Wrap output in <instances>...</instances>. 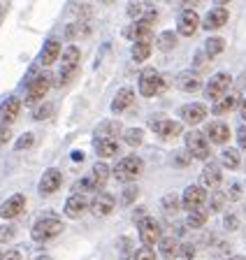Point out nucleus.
I'll list each match as a JSON object with an SVG mask.
<instances>
[{"instance_id": "1", "label": "nucleus", "mask_w": 246, "mask_h": 260, "mask_svg": "<svg viewBox=\"0 0 246 260\" xmlns=\"http://www.w3.org/2000/svg\"><path fill=\"white\" fill-rule=\"evenodd\" d=\"M82 63V51L77 47H65L63 54H60V77H58V84L65 86L70 84V79L77 75V68Z\"/></svg>"}, {"instance_id": "2", "label": "nucleus", "mask_w": 246, "mask_h": 260, "mask_svg": "<svg viewBox=\"0 0 246 260\" xmlns=\"http://www.w3.org/2000/svg\"><path fill=\"white\" fill-rule=\"evenodd\" d=\"M63 233V221L56 216H44L40 218L38 223L33 225V230H30V237L35 239V242H49V239L58 237V235Z\"/></svg>"}, {"instance_id": "3", "label": "nucleus", "mask_w": 246, "mask_h": 260, "mask_svg": "<svg viewBox=\"0 0 246 260\" xmlns=\"http://www.w3.org/2000/svg\"><path fill=\"white\" fill-rule=\"evenodd\" d=\"M142 170H144L142 158H137V156H126V158H121V160L116 162L114 177H116V181L130 184L132 179H137L139 174H142Z\"/></svg>"}, {"instance_id": "4", "label": "nucleus", "mask_w": 246, "mask_h": 260, "mask_svg": "<svg viewBox=\"0 0 246 260\" xmlns=\"http://www.w3.org/2000/svg\"><path fill=\"white\" fill-rule=\"evenodd\" d=\"M165 86H167V79H165L160 72H156V70H144L142 75H139V93H142L144 98L158 95V93L165 91Z\"/></svg>"}, {"instance_id": "5", "label": "nucleus", "mask_w": 246, "mask_h": 260, "mask_svg": "<svg viewBox=\"0 0 246 260\" xmlns=\"http://www.w3.org/2000/svg\"><path fill=\"white\" fill-rule=\"evenodd\" d=\"M230 84H232V77L228 72H219V75H214L212 79L207 81V86H204V95L209 100H219L223 98L225 93L230 91Z\"/></svg>"}, {"instance_id": "6", "label": "nucleus", "mask_w": 246, "mask_h": 260, "mask_svg": "<svg viewBox=\"0 0 246 260\" xmlns=\"http://www.w3.org/2000/svg\"><path fill=\"white\" fill-rule=\"evenodd\" d=\"M137 230H139V239H142L144 246H153V244H158L160 239V225L156 218L151 216H144L139 218V223H137Z\"/></svg>"}, {"instance_id": "7", "label": "nucleus", "mask_w": 246, "mask_h": 260, "mask_svg": "<svg viewBox=\"0 0 246 260\" xmlns=\"http://www.w3.org/2000/svg\"><path fill=\"white\" fill-rule=\"evenodd\" d=\"M186 149L193 158H200V160H207L209 158V140L207 135L197 133V130H191L186 135Z\"/></svg>"}, {"instance_id": "8", "label": "nucleus", "mask_w": 246, "mask_h": 260, "mask_svg": "<svg viewBox=\"0 0 246 260\" xmlns=\"http://www.w3.org/2000/svg\"><path fill=\"white\" fill-rule=\"evenodd\" d=\"M19 112H21V98L10 95L7 100H3V105H0V128H10L17 121Z\"/></svg>"}, {"instance_id": "9", "label": "nucleus", "mask_w": 246, "mask_h": 260, "mask_svg": "<svg viewBox=\"0 0 246 260\" xmlns=\"http://www.w3.org/2000/svg\"><path fill=\"white\" fill-rule=\"evenodd\" d=\"M51 88V75H40L35 77L30 84H28V91H26V100L28 103H38V100H44V95L49 93Z\"/></svg>"}, {"instance_id": "10", "label": "nucleus", "mask_w": 246, "mask_h": 260, "mask_svg": "<svg viewBox=\"0 0 246 260\" xmlns=\"http://www.w3.org/2000/svg\"><path fill=\"white\" fill-rule=\"evenodd\" d=\"M23 209H26V195L17 193V195H12V198H7V200L0 205V218H5V221L17 218V216H21Z\"/></svg>"}, {"instance_id": "11", "label": "nucleus", "mask_w": 246, "mask_h": 260, "mask_svg": "<svg viewBox=\"0 0 246 260\" xmlns=\"http://www.w3.org/2000/svg\"><path fill=\"white\" fill-rule=\"evenodd\" d=\"M123 38L132 40V42H151L153 38V26L147 21H135L123 30Z\"/></svg>"}, {"instance_id": "12", "label": "nucleus", "mask_w": 246, "mask_h": 260, "mask_svg": "<svg viewBox=\"0 0 246 260\" xmlns=\"http://www.w3.org/2000/svg\"><path fill=\"white\" fill-rule=\"evenodd\" d=\"M204 200H207V193H204L202 186H188V188L184 190V195H181V205L188 211L200 209V207L204 205Z\"/></svg>"}, {"instance_id": "13", "label": "nucleus", "mask_w": 246, "mask_h": 260, "mask_svg": "<svg viewBox=\"0 0 246 260\" xmlns=\"http://www.w3.org/2000/svg\"><path fill=\"white\" fill-rule=\"evenodd\" d=\"M151 130L158 137H163V140H172V137H177L181 133V125L172 119H163V116H158V119H151Z\"/></svg>"}, {"instance_id": "14", "label": "nucleus", "mask_w": 246, "mask_h": 260, "mask_svg": "<svg viewBox=\"0 0 246 260\" xmlns=\"http://www.w3.org/2000/svg\"><path fill=\"white\" fill-rule=\"evenodd\" d=\"M200 23L202 21H200V14H195V10H184L179 14V21H177V30H179L181 35L191 38V35H195Z\"/></svg>"}, {"instance_id": "15", "label": "nucleus", "mask_w": 246, "mask_h": 260, "mask_svg": "<svg viewBox=\"0 0 246 260\" xmlns=\"http://www.w3.org/2000/svg\"><path fill=\"white\" fill-rule=\"evenodd\" d=\"M116 207V200H114V195L110 193H98L91 200V211H93V216L98 218H104V216H110L112 211H114Z\"/></svg>"}, {"instance_id": "16", "label": "nucleus", "mask_w": 246, "mask_h": 260, "mask_svg": "<svg viewBox=\"0 0 246 260\" xmlns=\"http://www.w3.org/2000/svg\"><path fill=\"white\" fill-rule=\"evenodd\" d=\"M60 184H63V174H60V170L51 168V170H47V172L42 174L38 190H40V195H51V193H56V190L60 188Z\"/></svg>"}, {"instance_id": "17", "label": "nucleus", "mask_w": 246, "mask_h": 260, "mask_svg": "<svg viewBox=\"0 0 246 260\" xmlns=\"http://www.w3.org/2000/svg\"><path fill=\"white\" fill-rule=\"evenodd\" d=\"M88 207H91V202H88L86 195L72 193L65 202V216L67 218H82V214L88 209Z\"/></svg>"}, {"instance_id": "18", "label": "nucleus", "mask_w": 246, "mask_h": 260, "mask_svg": "<svg viewBox=\"0 0 246 260\" xmlns=\"http://www.w3.org/2000/svg\"><path fill=\"white\" fill-rule=\"evenodd\" d=\"M181 119L186 121L188 125H197L207 119V107L202 103H188L181 107Z\"/></svg>"}, {"instance_id": "19", "label": "nucleus", "mask_w": 246, "mask_h": 260, "mask_svg": "<svg viewBox=\"0 0 246 260\" xmlns=\"http://www.w3.org/2000/svg\"><path fill=\"white\" fill-rule=\"evenodd\" d=\"M228 19H230V12L223 10V7H216V10H212L204 16L202 28L204 30H219V28H223L228 23Z\"/></svg>"}, {"instance_id": "20", "label": "nucleus", "mask_w": 246, "mask_h": 260, "mask_svg": "<svg viewBox=\"0 0 246 260\" xmlns=\"http://www.w3.org/2000/svg\"><path fill=\"white\" fill-rule=\"evenodd\" d=\"M207 140L214 142V144H225L230 140V128L223 121H214V123L207 125Z\"/></svg>"}, {"instance_id": "21", "label": "nucleus", "mask_w": 246, "mask_h": 260, "mask_svg": "<svg viewBox=\"0 0 246 260\" xmlns=\"http://www.w3.org/2000/svg\"><path fill=\"white\" fill-rule=\"evenodd\" d=\"M132 103H135V91L132 88H119V93L112 100V112H116V114L126 112Z\"/></svg>"}, {"instance_id": "22", "label": "nucleus", "mask_w": 246, "mask_h": 260, "mask_svg": "<svg viewBox=\"0 0 246 260\" xmlns=\"http://www.w3.org/2000/svg\"><path fill=\"white\" fill-rule=\"evenodd\" d=\"M95 153L100 158H112L119 153V142L114 137H98L95 140Z\"/></svg>"}, {"instance_id": "23", "label": "nucleus", "mask_w": 246, "mask_h": 260, "mask_svg": "<svg viewBox=\"0 0 246 260\" xmlns=\"http://www.w3.org/2000/svg\"><path fill=\"white\" fill-rule=\"evenodd\" d=\"M60 54H63V49H60L58 40H47V44H44V49H42V54H40V63H42V65H51Z\"/></svg>"}, {"instance_id": "24", "label": "nucleus", "mask_w": 246, "mask_h": 260, "mask_svg": "<svg viewBox=\"0 0 246 260\" xmlns=\"http://www.w3.org/2000/svg\"><path fill=\"white\" fill-rule=\"evenodd\" d=\"M174 84L179 86V91H184V93L200 91V79H197L193 72H181V75L174 79Z\"/></svg>"}, {"instance_id": "25", "label": "nucleus", "mask_w": 246, "mask_h": 260, "mask_svg": "<svg viewBox=\"0 0 246 260\" xmlns=\"http://www.w3.org/2000/svg\"><path fill=\"white\" fill-rule=\"evenodd\" d=\"M202 184L207 188H216L221 184V168L216 162H207L202 168Z\"/></svg>"}, {"instance_id": "26", "label": "nucleus", "mask_w": 246, "mask_h": 260, "mask_svg": "<svg viewBox=\"0 0 246 260\" xmlns=\"http://www.w3.org/2000/svg\"><path fill=\"white\" fill-rule=\"evenodd\" d=\"M235 107H239V93L228 91L223 98H221V103L214 107V114H228V112H232Z\"/></svg>"}, {"instance_id": "27", "label": "nucleus", "mask_w": 246, "mask_h": 260, "mask_svg": "<svg viewBox=\"0 0 246 260\" xmlns=\"http://www.w3.org/2000/svg\"><path fill=\"white\" fill-rule=\"evenodd\" d=\"M156 47H158L160 51H172V49L177 47V35H174V30L160 32L158 40H156Z\"/></svg>"}, {"instance_id": "28", "label": "nucleus", "mask_w": 246, "mask_h": 260, "mask_svg": "<svg viewBox=\"0 0 246 260\" xmlns=\"http://www.w3.org/2000/svg\"><path fill=\"white\" fill-rule=\"evenodd\" d=\"M151 49H153L151 42H135V47H132V60H137V63L147 60L151 56Z\"/></svg>"}, {"instance_id": "29", "label": "nucleus", "mask_w": 246, "mask_h": 260, "mask_svg": "<svg viewBox=\"0 0 246 260\" xmlns=\"http://www.w3.org/2000/svg\"><path fill=\"white\" fill-rule=\"evenodd\" d=\"M158 249L163 255H167V258H172V255H179V244H177L174 237H163L158 242Z\"/></svg>"}, {"instance_id": "30", "label": "nucleus", "mask_w": 246, "mask_h": 260, "mask_svg": "<svg viewBox=\"0 0 246 260\" xmlns=\"http://www.w3.org/2000/svg\"><path fill=\"white\" fill-rule=\"evenodd\" d=\"M160 205H163V209L167 211V214H177V211H179V207H184V205H181V198L177 193H167L163 200H160Z\"/></svg>"}, {"instance_id": "31", "label": "nucleus", "mask_w": 246, "mask_h": 260, "mask_svg": "<svg viewBox=\"0 0 246 260\" xmlns=\"http://www.w3.org/2000/svg\"><path fill=\"white\" fill-rule=\"evenodd\" d=\"M207 218H209V211L202 209V207L195 211H188V225L191 228H202L207 223Z\"/></svg>"}, {"instance_id": "32", "label": "nucleus", "mask_w": 246, "mask_h": 260, "mask_svg": "<svg viewBox=\"0 0 246 260\" xmlns=\"http://www.w3.org/2000/svg\"><path fill=\"white\" fill-rule=\"evenodd\" d=\"M123 142H126L128 146H139L144 142V130L139 128H128L126 133H123Z\"/></svg>"}, {"instance_id": "33", "label": "nucleus", "mask_w": 246, "mask_h": 260, "mask_svg": "<svg viewBox=\"0 0 246 260\" xmlns=\"http://www.w3.org/2000/svg\"><path fill=\"white\" fill-rule=\"evenodd\" d=\"M91 177H93L95 186L100 188V186H104L107 184V179H110V168H107L104 162H98V165L93 168V174H91Z\"/></svg>"}, {"instance_id": "34", "label": "nucleus", "mask_w": 246, "mask_h": 260, "mask_svg": "<svg viewBox=\"0 0 246 260\" xmlns=\"http://www.w3.org/2000/svg\"><path fill=\"white\" fill-rule=\"evenodd\" d=\"M221 160H223L225 168L237 170L239 168V151H237V149H225V151L221 153Z\"/></svg>"}, {"instance_id": "35", "label": "nucleus", "mask_w": 246, "mask_h": 260, "mask_svg": "<svg viewBox=\"0 0 246 260\" xmlns=\"http://www.w3.org/2000/svg\"><path fill=\"white\" fill-rule=\"evenodd\" d=\"M119 133H121V123H116V121H104L98 130V137H114V135H119Z\"/></svg>"}, {"instance_id": "36", "label": "nucleus", "mask_w": 246, "mask_h": 260, "mask_svg": "<svg viewBox=\"0 0 246 260\" xmlns=\"http://www.w3.org/2000/svg\"><path fill=\"white\" fill-rule=\"evenodd\" d=\"M147 12H151V10H149L147 3H142V0H137V3H130V5H128V16H132V19H137V21H139Z\"/></svg>"}, {"instance_id": "37", "label": "nucleus", "mask_w": 246, "mask_h": 260, "mask_svg": "<svg viewBox=\"0 0 246 260\" xmlns=\"http://www.w3.org/2000/svg\"><path fill=\"white\" fill-rule=\"evenodd\" d=\"M204 49H207L209 56H219L221 51L225 49V40L223 38H209L207 44H204Z\"/></svg>"}, {"instance_id": "38", "label": "nucleus", "mask_w": 246, "mask_h": 260, "mask_svg": "<svg viewBox=\"0 0 246 260\" xmlns=\"http://www.w3.org/2000/svg\"><path fill=\"white\" fill-rule=\"evenodd\" d=\"M51 114H54V105H51V103H44V105H38V107L33 109V119L42 121V119H49Z\"/></svg>"}, {"instance_id": "39", "label": "nucleus", "mask_w": 246, "mask_h": 260, "mask_svg": "<svg viewBox=\"0 0 246 260\" xmlns=\"http://www.w3.org/2000/svg\"><path fill=\"white\" fill-rule=\"evenodd\" d=\"M93 188H98L95 186V181H93V177H86V179H82L79 184H75V193H88V190H93Z\"/></svg>"}, {"instance_id": "40", "label": "nucleus", "mask_w": 246, "mask_h": 260, "mask_svg": "<svg viewBox=\"0 0 246 260\" xmlns=\"http://www.w3.org/2000/svg\"><path fill=\"white\" fill-rule=\"evenodd\" d=\"M225 198H228V195L219 193V190H216V193H212V202H209V211H219L221 207L225 205Z\"/></svg>"}, {"instance_id": "41", "label": "nucleus", "mask_w": 246, "mask_h": 260, "mask_svg": "<svg viewBox=\"0 0 246 260\" xmlns=\"http://www.w3.org/2000/svg\"><path fill=\"white\" fill-rule=\"evenodd\" d=\"M135 260H156V251L151 246H142L135 251Z\"/></svg>"}, {"instance_id": "42", "label": "nucleus", "mask_w": 246, "mask_h": 260, "mask_svg": "<svg viewBox=\"0 0 246 260\" xmlns=\"http://www.w3.org/2000/svg\"><path fill=\"white\" fill-rule=\"evenodd\" d=\"M179 255H181V258H186V260L195 258V246H193V244H181V246H179Z\"/></svg>"}, {"instance_id": "43", "label": "nucleus", "mask_w": 246, "mask_h": 260, "mask_svg": "<svg viewBox=\"0 0 246 260\" xmlns=\"http://www.w3.org/2000/svg\"><path fill=\"white\" fill-rule=\"evenodd\" d=\"M33 142H35V135H33V133H26V135L19 137L17 149H28V146H33Z\"/></svg>"}, {"instance_id": "44", "label": "nucleus", "mask_w": 246, "mask_h": 260, "mask_svg": "<svg viewBox=\"0 0 246 260\" xmlns=\"http://www.w3.org/2000/svg\"><path fill=\"white\" fill-rule=\"evenodd\" d=\"M14 237V228L12 225H0V242H10Z\"/></svg>"}, {"instance_id": "45", "label": "nucleus", "mask_w": 246, "mask_h": 260, "mask_svg": "<svg viewBox=\"0 0 246 260\" xmlns=\"http://www.w3.org/2000/svg\"><path fill=\"white\" fill-rule=\"evenodd\" d=\"M137 193H139V190H137L135 186H130V188L123 190V205H130V202L137 198Z\"/></svg>"}, {"instance_id": "46", "label": "nucleus", "mask_w": 246, "mask_h": 260, "mask_svg": "<svg viewBox=\"0 0 246 260\" xmlns=\"http://www.w3.org/2000/svg\"><path fill=\"white\" fill-rule=\"evenodd\" d=\"M79 30H86V28H84L82 23H75V26H67V28H65V38H67V40L77 38V35H79Z\"/></svg>"}, {"instance_id": "47", "label": "nucleus", "mask_w": 246, "mask_h": 260, "mask_svg": "<svg viewBox=\"0 0 246 260\" xmlns=\"http://www.w3.org/2000/svg\"><path fill=\"white\" fill-rule=\"evenodd\" d=\"M191 153H177L174 156V160H177V165H179V168H186L188 165V160H191Z\"/></svg>"}, {"instance_id": "48", "label": "nucleus", "mask_w": 246, "mask_h": 260, "mask_svg": "<svg viewBox=\"0 0 246 260\" xmlns=\"http://www.w3.org/2000/svg\"><path fill=\"white\" fill-rule=\"evenodd\" d=\"M237 225H239L237 216H232V214H230V216H225V228H228V230H237Z\"/></svg>"}, {"instance_id": "49", "label": "nucleus", "mask_w": 246, "mask_h": 260, "mask_svg": "<svg viewBox=\"0 0 246 260\" xmlns=\"http://www.w3.org/2000/svg\"><path fill=\"white\" fill-rule=\"evenodd\" d=\"M237 140H239L241 149H246V125H241V128H239V133H237Z\"/></svg>"}, {"instance_id": "50", "label": "nucleus", "mask_w": 246, "mask_h": 260, "mask_svg": "<svg viewBox=\"0 0 246 260\" xmlns=\"http://www.w3.org/2000/svg\"><path fill=\"white\" fill-rule=\"evenodd\" d=\"M3 260H21V253L19 251H7V253H3Z\"/></svg>"}, {"instance_id": "51", "label": "nucleus", "mask_w": 246, "mask_h": 260, "mask_svg": "<svg viewBox=\"0 0 246 260\" xmlns=\"http://www.w3.org/2000/svg\"><path fill=\"white\" fill-rule=\"evenodd\" d=\"M228 198H230V200H239V186H232V188H230V193H228Z\"/></svg>"}, {"instance_id": "52", "label": "nucleus", "mask_w": 246, "mask_h": 260, "mask_svg": "<svg viewBox=\"0 0 246 260\" xmlns=\"http://www.w3.org/2000/svg\"><path fill=\"white\" fill-rule=\"evenodd\" d=\"M10 140V128H0V144Z\"/></svg>"}, {"instance_id": "53", "label": "nucleus", "mask_w": 246, "mask_h": 260, "mask_svg": "<svg viewBox=\"0 0 246 260\" xmlns=\"http://www.w3.org/2000/svg\"><path fill=\"white\" fill-rule=\"evenodd\" d=\"M184 3H186V5H188V10H193V7H195V5H200L202 0H184Z\"/></svg>"}, {"instance_id": "54", "label": "nucleus", "mask_w": 246, "mask_h": 260, "mask_svg": "<svg viewBox=\"0 0 246 260\" xmlns=\"http://www.w3.org/2000/svg\"><path fill=\"white\" fill-rule=\"evenodd\" d=\"M241 119L246 121V105H241Z\"/></svg>"}, {"instance_id": "55", "label": "nucleus", "mask_w": 246, "mask_h": 260, "mask_svg": "<svg viewBox=\"0 0 246 260\" xmlns=\"http://www.w3.org/2000/svg\"><path fill=\"white\" fill-rule=\"evenodd\" d=\"M214 3H219V5H228L230 0H214Z\"/></svg>"}, {"instance_id": "56", "label": "nucleus", "mask_w": 246, "mask_h": 260, "mask_svg": "<svg viewBox=\"0 0 246 260\" xmlns=\"http://www.w3.org/2000/svg\"><path fill=\"white\" fill-rule=\"evenodd\" d=\"M38 260H51V258H47V255H40V258Z\"/></svg>"}, {"instance_id": "57", "label": "nucleus", "mask_w": 246, "mask_h": 260, "mask_svg": "<svg viewBox=\"0 0 246 260\" xmlns=\"http://www.w3.org/2000/svg\"><path fill=\"white\" fill-rule=\"evenodd\" d=\"M228 260H244V258H228Z\"/></svg>"}, {"instance_id": "58", "label": "nucleus", "mask_w": 246, "mask_h": 260, "mask_svg": "<svg viewBox=\"0 0 246 260\" xmlns=\"http://www.w3.org/2000/svg\"><path fill=\"white\" fill-rule=\"evenodd\" d=\"M102 3H112V0H102Z\"/></svg>"}, {"instance_id": "59", "label": "nucleus", "mask_w": 246, "mask_h": 260, "mask_svg": "<svg viewBox=\"0 0 246 260\" xmlns=\"http://www.w3.org/2000/svg\"><path fill=\"white\" fill-rule=\"evenodd\" d=\"M0 260H3V253H0Z\"/></svg>"}, {"instance_id": "60", "label": "nucleus", "mask_w": 246, "mask_h": 260, "mask_svg": "<svg viewBox=\"0 0 246 260\" xmlns=\"http://www.w3.org/2000/svg\"><path fill=\"white\" fill-rule=\"evenodd\" d=\"M0 12H3V7H0Z\"/></svg>"}, {"instance_id": "61", "label": "nucleus", "mask_w": 246, "mask_h": 260, "mask_svg": "<svg viewBox=\"0 0 246 260\" xmlns=\"http://www.w3.org/2000/svg\"><path fill=\"white\" fill-rule=\"evenodd\" d=\"M130 260H135V258H130Z\"/></svg>"}]
</instances>
